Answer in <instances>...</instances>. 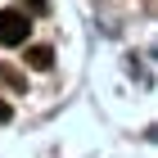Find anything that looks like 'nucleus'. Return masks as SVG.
Instances as JSON below:
<instances>
[{
	"label": "nucleus",
	"mask_w": 158,
	"mask_h": 158,
	"mask_svg": "<svg viewBox=\"0 0 158 158\" xmlns=\"http://www.w3.org/2000/svg\"><path fill=\"white\" fill-rule=\"evenodd\" d=\"M27 32L32 23L23 9H0V45H27Z\"/></svg>",
	"instance_id": "1"
},
{
	"label": "nucleus",
	"mask_w": 158,
	"mask_h": 158,
	"mask_svg": "<svg viewBox=\"0 0 158 158\" xmlns=\"http://www.w3.org/2000/svg\"><path fill=\"white\" fill-rule=\"evenodd\" d=\"M50 63H54V54H50V45H27V68H41V73H45Z\"/></svg>",
	"instance_id": "2"
},
{
	"label": "nucleus",
	"mask_w": 158,
	"mask_h": 158,
	"mask_svg": "<svg viewBox=\"0 0 158 158\" xmlns=\"http://www.w3.org/2000/svg\"><path fill=\"white\" fill-rule=\"evenodd\" d=\"M0 122H9V104H5V99H0Z\"/></svg>",
	"instance_id": "3"
}]
</instances>
